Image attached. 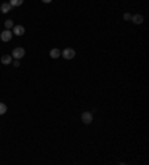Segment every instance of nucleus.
I'll use <instances>...</instances> for the list:
<instances>
[{"label": "nucleus", "mask_w": 149, "mask_h": 165, "mask_svg": "<svg viewBox=\"0 0 149 165\" xmlns=\"http://www.w3.org/2000/svg\"><path fill=\"white\" fill-rule=\"evenodd\" d=\"M12 28H14V31H12L14 36H22V34L25 33V28H24L22 25H14Z\"/></svg>", "instance_id": "obj_5"}, {"label": "nucleus", "mask_w": 149, "mask_h": 165, "mask_svg": "<svg viewBox=\"0 0 149 165\" xmlns=\"http://www.w3.org/2000/svg\"><path fill=\"white\" fill-rule=\"evenodd\" d=\"M131 19H133L134 24H142V22H143V17H142L140 14H134V15L131 17Z\"/></svg>", "instance_id": "obj_7"}, {"label": "nucleus", "mask_w": 149, "mask_h": 165, "mask_svg": "<svg viewBox=\"0 0 149 165\" xmlns=\"http://www.w3.org/2000/svg\"><path fill=\"white\" fill-rule=\"evenodd\" d=\"M9 3H11L12 8H17V6H21L24 3V0H9Z\"/></svg>", "instance_id": "obj_10"}, {"label": "nucleus", "mask_w": 149, "mask_h": 165, "mask_svg": "<svg viewBox=\"0 0 149 165\" xmlns=\"http://www.w3.org/2000/svg\"><path fill=\"white\" fill-rule=\"evenodd\" d=\"M12 64H14V66H15V67H19V60H15V61H14V63H12Z\"/></svg>", "instance_id": "obj_14"}, {"label": "nucleus", "mask_w": 149, "mask_h": 165, "mask_svg": "<svg viewBox=\"0 0 149 165\" xmlns=\"http://www.w3.org/2000/svg\"><path fill=\"white\" fill-rule=\"evenodd\" d=\"M0 61H2V64H11L12 63V55H3L0 58Z\"/></svg>", "instance_id": "obj_9"}, {"label": "nucleus", "mask_w": 149, "mask_h": 165, "mask_svg": "<svg viewBox=\"0 0 149 165\" xmlns=\"http://www.w3.org/2000/svg\"><path fill=\"white\" fill-rule=\"evenodd\" d=\"M5 27H6V30H11L14 27V21L12 19H6L5 21Z\"/></svg>", "instance_id": "obj_11"}, {"label": "nucleus", "mask_w": 149, "mask_h": 165, "mask_svg": "<svg viewBox=\"0 0 149 165\" xmlns=\"http://www.w3.org/2000/svg\"><path fill=\"white\" fill-rule=\"evenodd\" d=\"M81 119H82V122H84V124H87V125H88V124H91V122H93V113H91V112H84V113H82V116H81Z\"/></svg>", "instance_id": "obj_3"}, {"label": "nucleus", "mask_w": 149, "mask_h": 165, "mask_svg": "<svg viewBox=\"0 0 149 165\" xmlns=\"http://www.w3.org/2000/svg\"><path fill=\"white\" fill-rule=\"evenodd\" d=\"M60 55H61V52H60V49H58V48H54V49H51V52H49V57H51L52 60H57Z\"/></svg>", "instance_id": "obj_8"}, {"label": "nucleus", "mask_w": 149, "mask_h": 165, "mask_svg": "<svg viewBox=\"0 0 149 165\" xmlns=\"http://www.w3.org/2000/svg\"><path fill=\"white\" fill-rule=\"evenodd\" d=\"M12 37H14V33H12L11 30H5V31L0 33V39H2L3 42H9Z\"/></svg>", "instance_id": "obj_4"}, {"label": "nucleus", "mask_w": 149, "mask_h": 165, "mask_svg": "<svg viewBox=\"0 0 149 165\" xmlns=\"http://www.w3.org/2000/svg\"><path fill=\"white\" fill-rule=\"evenodd\" d=\"M8 112V107H6V104L5 103H0V115H5Z\"/></svg>", "instance_id": "obj_12"}, {"label": "nucleus", "mask_w": 149, "mask_h": 165, "mask_svg": "<svg viewBox=\"0 0 149 165\" xmlns=\"http://www.w3.org/2000/svg\"><path fill=\"white\" fill-rule=\"evenodd\" d=\"M61 55H63L64 60H73L74 55H76V51H74L73 48H66V49L61 52Z\"/></svg>", "instance_id": "obj_1"}, {"label": "nucleus", "mask_w": 149, "mask_h": 165, "mask_svg": "<svg viewBox=\"0 0 149 165\" xmlns=\"http://www.w3.org/2000/svg\"><path fill=\"white\" fill-rule=\"evenodd\" d=\"M42 2H43V3H51L52 0H42Z\"/></svg>", "instance_id": "obj_15"}, {"label": "nucleus", "mask_w": 149, "mask_h": 165, "mask_svg": "<svg viewBox=\"0 0 149 165\" xmlns=\"http://www.w3.org/2000/svg\"><path fill=\"white\" fill-rule=\"evenodd\" d=\"M11 9H12V6H11V3H9V2H5V3H2V5H0V11H2V14H8Z\"/></svg>", "instance_id": "obj_6"}, {"label": "nucleus", "mask_w": 149, "mask_h": 165, "mask_svg": "<svg viewBox=\"0 0 149 165\" xmlns=\"http://www.w3.org/2000/svg\"><path fill=\"white\" fill-rule=\"evenodd\" d=\"M24 55H25V49H24V48H21V46L15 48V49L12 51V58H14V60H21Z\"/></svg>", "instance_id": "obj_2"}, {"label": "nucleus", "mask_w": 149, "mask_h": 165, "mask_svg": "<svg viewBox=\"0 0 149 165\" xmlns=\"http://www.w3.org/2000/svg\"><path fill=\"white\" fill-rule=\"evenodd\" d=\"M124 19H125V21H130V19H131V15L128 14V12H125V14H124Z\"/></svg>", "instance_id": "obj_13"}]
</instances>
